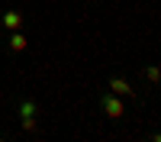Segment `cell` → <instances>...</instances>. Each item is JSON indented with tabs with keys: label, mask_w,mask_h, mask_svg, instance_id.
Here are the masks:
<instances>
[{
	"label": "cell",
	"mask_w": 161,
	"mask_h": 142,
	"mask_svg": "<svg viewBox=\"0 0 161 142\" xmlns=\"http://www.w3.org/2000/svg\"><path fill=\"white\" fill-rule=\"evenodd\" d=\"M100 107H103V113L110 116V120H123V113H126V100L119 97V94H113V90H110V94L100 100Z\"/></svg>",
	"instance_id": "6da1fadb"
},
{
	"label": "cell",
	"mask_w": 161,
	"mask_h": 142,
	"mask_svg": "<svg viewBox=\"0 0 161 142\" xmlns=\"http://www.w3.org/2000/svg\"><path fill=\"white\" fill-rule=\"evenodd\" d=\"M0 23H3L10 32H19V29H23V13H19V10H7Z\"/></svg>",
	"instance_id": "7a4b0ae2"
},
{
	"label": "cell",
	"mask_w": 161,
	"mask_h": 142,
	"mask_svg": "<svg viewBox=\"0 0 161 142\" xmlns=\"http://www.w3.org/2000/svg\"><path fill=\"white\" fill-rule=\"evenodd\" d=\"M110 90L119 94V97H132V87H129L126 77H113V81H110Z\"/></svg>",
	"instance_id": "3957f363"
},
{
	"label": "cell",
	"mask_w": 161,
	"mask_h": 142,
	"mask_svg": "<svg viewBox=\"0 0 161 142\" xmlns=\"http://www.w3.org/2000/svg\"><path fill=\"white\" fill-rule=\"evenodd\" d=\"M10 52H26V36L23 32H13L10 36Z\"/></svg>",
	"instance_id": "277c9868"
},
{
	"label": "cell",
	"mask_w": 161,
	"mask_h": 142,
	"mask_svg": "<svg viewBox=\"0 0 161 142\" xmlns=\"http://www.w3.org/2000/svg\"><path fill=\"white\" fill-rule=\"evenodd\" d=\"M19 126L26 129V133H36V129H39V120H36V116H19Z\"/></svg>",
	"instance_id": "5b68a950"
},
{
	"label": "cell",
	"mask_w": 161,
	"mask_h": 142,
	"mask_svg": "<svg viewBox=\"0 0 161 142\" xmlns=\"http://www.w3.org/2000/svg\"><path fill=\"white\" fill-rule=\"evenodd\" d=\"M145 81H152V84L161 81V68H158V65H148V68H145Z\"/></svg>",
	"instance_id": "8992f818"
},
{
	"label": "cell",
	"mask_w": 161,
	"mask_h": 142,
	"mask_svg": "<svg viewBox=\"0 0 161 142\" xmlns=\"http://www.w3.org/2000/svg\"><path fill=\"white\" fill-rule=\"evenodd\" d=\"M19 116H36V103L32 100H19Z\"/></svg>",
	"instance_id": "52a82bcc"
},
{
	"label": "cell",
	"mask_w": 161,
	"mask_h": 142,
	"mask_svg": "<svg viewBox=\"0 0 161 142\" xmlns=\"http://www.w3.org/2000/svg\"><path fill=\"white\" fill-rule=\"evenodd\" d=\"M158 87H161V81H158Z\"/></svg>",
	"instance_id": "ba28073f"
}]
</instances>
